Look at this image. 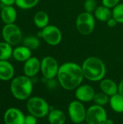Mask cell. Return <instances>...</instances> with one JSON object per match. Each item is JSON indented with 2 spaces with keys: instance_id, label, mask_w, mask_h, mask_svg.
Instances as JSON below:
<instances>
[{
  "instance_id": "obj_21",
  "label": "cell",
  "mask_w": 123,
  "mask_h": 124,
  "mask_svg": "<svg viewBox=\"0 0 123 124\" xmlns=\"http://www.w3.org/2000/svg\"><path fill=\"white\" fill-rule=\"evenodd\" d=\"M109 105L111 109L117 113H123V96L120 93L110 97Z\"/></svg>"
},
{
  "instance_id": "obj_5",
  "label": "cell",
  "mask_w": 123,
  "mask_h": 124,
  "mask_svg": "<svg viewBox=\"0 0 123 124\" xmlns=\"http://www.w3.org/2000/svg\"><path fill=\"white\" fill-rule=\"evenodd\" d=\"M75 27L78 33L83 36L91 34L96 27V18L94 14L85 11L80 12L76 17Z\"/></svg>"
},
{
  "instance_id": "obj_6",
  "label": "cell",
  "mask_w": 123,
  "mask_h": 124,
  "mask_svg": "<svg viewBox=\"0 0 123 124\" xmlns=\"http://www.w3.org/2000/svg\"><path fill=\"white\" fill-rule=\"evenodd\" d=\"M38 37L41 38L48 45L55 46L59 45L62 40V33L56 25H48L38 33Z\"/></svg>"
},
{
  "instance_id": "obj_25",
  "label": "cell",
  "mask_w": 123,
  "mask_h": 124,
  "mask_svg": "<svg viewBox=\"0 0 123 124\" xmlns=\"http://www.w3.org/2000/svg\"><path fill=\"white\" fill-rule=\"evenodd\" d=\"M40 0H15L17 7L22 9H30L35 7Z\"/></svg>"
},
{
  "instance_id": "obj_12",
  "label": "cell",
  "mask_w": 123,
  "mask_h": 124,
  "mask_svg": "<svg viewBox=\"0 0 123 124\" xmlns=\"http://www.w3.org/2000/svg\"><path fill=\"white\" fill-rule=\"evenodd\" d=\"M25 115L18 108H10L4 114L5 124H25Z\"/></svg>"
},
{
  "instance_id": "obj_26",
  "label": "cell",
  "mask_w": 123,
  "mask_h": 124,
  "mask_svg": "<svg viewBox=\"0 0 123 124\" xmlns=\"http://www.w3.org/2000/svg\"><path fill=\"white\" fill-rule=\"evenodd\" d=\"M112 17H114L117 23L123 24V3H120L112 9Z\"/></svg>"
},
{
  "instance_id": "obj_29",
  "label": "cell",
  "mask_w": 123,
  "mask_h": 124,
  "mask_svg": "<svg viewBox=\"0 0 123 124\" xmlns=\"http://www.w3.org/2000/svg\"><path fill=\"white\" fill-rule=\"evenodd\" d=\"M120 0H101V4L112 9L117 4H119Z\"/></svg>"
},
{
  "instance_id": "obj_20",
  "label": "cell",
  "mask_w": 123,
  "mask_h": 124,
  "mask_svg": "<svg viewBox=\"0 0 123 124\" xmlns=\"http://www.w3.org/2000/svg\"><path fill=\"white\" fill-rule=\"evenodd\" d=\"M33 23L39 29H43L49 25V16L45 11H38L33 16Z\"/></svg>"
},
{
  "instance_id": "obj_33",
  "label": "cell",
  "mask_w": 123,
  "mask_h": 124,
  "mask_svg": "<svg viewBox=\"0 0 123 124\" xmlns=\"http://www.w3.org/2000/svg\"><path fill=\"white\" fill-rule=\"evenodd\" d=\"M118 93L123 96V78L118 84Z\"/></svg>"
},
{
  "instance_id": "obj_22",
  "label": "cell",
  "mask_w": 123,
  "mask_h": 124,
  "mask_svg": "<svg viewBox=\"0 0 123 124\" xmlns=\"http://www.w3.org/2000/svg\"><path fill=\"white\" fill-rule=\"evenodd\" d=\"M12 46L6 41L0 42V60H8L12 57Z\"/></svg>"
},
{
  "instance_id": "obj_23",
  "label": "cell",
  "mask_w": 123,
  "mask_h": 124,
  "mask_svg": "<svg viewBox=\"0 0 123 124\" xmlns=\"http://www.w3.org/2000/svg\"><path fill=\"white\" fill-rule=\"evenodd\" d=\"M22 44L24 46H27L31 50L37 49L40 46V39L38 36H28L22 40Z\"/></svg>"
},
{
  "instance_id": "obj_10",
  "label": "cell",
  "mask_w": 123,
  "mask_h": 124,
  "mask_svg": "<svg viewBox=\"0 0 123 124\" xmlns=\"http://www.w3.org/2000/svg\"><path fill=\"white\" fill-rule=\"evenodd\" d=\"M59 65L57 60L52 56H46L41 60V73L46 79L57 78Z\"/></svg>"
},
{
  "instance_id": "obj_30",
  "label": "cell",
  "mask_w": 123,
  "mask_h": 124,
  "mask_svg": "<svg viewBox=\"0 0 123 124\" xmlns=\"http://www.w3.org/2000/svg\"><path fill=\"white\" fill-rule=\"evenodd\" d=\"M37 123L38 118L31 114L26 116L25 118V124H37Z\"/></svg>"
},
{
  "instance_id": "obj_32",
  "label": "cell",
  "mask_w": 123,
  "mask_h": 124,
  "mask_svg": "<svg viewBox=\"0 0 123 124\" xmlns=\"http://www.w3.org/2000/svg\"><path fill=\"white\" fill-rule=\"evenodd\" d=\"M0 2L4 6H12L15 4V0H0Z\"/></svg>"
},
{
  "instance_id": "obj_14",
  "label": "cell",
  "mask_w": 123,
  "mask_h": 124,
  "mask_svg": "<svg viewBox=\"0 0 123 124\" xmlns=\"http://www.w3.org/2000/svg\"><path fill=\"white\" fill-rule=\"evenodd\" d=\"M101 92H104L109 97H112L118 93V84L111 78H103L99 81Z\"/></svg>"
},
{
  "instance_id": "obj_34",
  "label": "cell",
  "mask_w": 123,
  "mask_h": 124,
  "mask_svg": "<svg viewBox=\"0 0 123 124\" xmlns=\"http://www.w3.org/2000/svg\"><path fill=\"white\" fill-rule=\"evenodd\" d=\"M105 124H114V121H113L112 119L108 118V119L107 120V121H106Z\"/></svg>"
},
{
  "instance_id": "obj_2",
  "label": "cell",
  "mask_w": 123,
  "mask_h": 124,
  "mask_svg": "<svg viewBox=\"0 0 123 124\" xmlns=\"http://www.w3.org/2000/svg\"><path fill=\"white\" fill-rule=\"evenodd\" d=\"M81 67L84 78L91 82H99L105 78L107 73L106 65L98 57H88L83 62Z\"/></svg>"
},
{
  "instance_id": "obj_1",
  "label": "cell",
  "mask_w": 123,
  "mask_h": 124,
  "mask_svg": "<svg viewBox=\"0 0 123 124\" xmlns=\"http://www.w3.org/2000/svg\"><path fill=\"white\" fill-rule=\"evenodd\" d=\"M84 78L80 65L75 62H65L59 65L57 79L63 89L75 90L83 84Z\"/></svg>"
},
{
  "instance_id": "obj_9",
  "label": "cell",
  "mask_w": 123,
  "mask_h": 124,
  "mask_svg": "<svg viewBox=\"0 0 123 124\" xmlns=\"http://www.w3.org/2000/svg\"><path fill=\"white\" fill-rule=\"evenodd\" d=\"M108 119L104 107L94 104L87 108L86 122L88 124H105Z\"/></svg>"
},
{
  "instance_id": "obj_28",
  "label": "cell",
  "mask_w": 123,
  "mask_h": 124,
  "mask_svg": "<svg viewBox=\"0 0 123 124\" xmlns=\"http://www.w3.org/2000/svg\"><path fill=\"white\" fill-rule=\"evenodd\" d=\"M42 78H43V82L45 84L46 88L48 89H49V90H54L59 85L57 79H55V78L46 79V78H45L43 77Z\"/></svg>"
},
{
  "instance_id": "obj_11",
  "label": "cell",
  "mask_w": 123,
  "mask_h": 124,
  "mask_svg": "<svg viewBox=\"0 0 123 124\" xmlns=\"http://www.w3.org/2000/svg\"><path fill=\"white\" fill-rule=\"evenodd\" d=\"M96 93L94 88L88 84H82L75 89V99L83 103L92 102Z\"/></svg>"
},
{
  "instance_id": "obj_19",
  "label": "cell",
  "mask_w": 123,
  "mask_h": 124,
  "mask_svg": "<svg viewBox=\"0 0 123 124\" xmlns=\"http://www.w3.org/2000/svg\"><path fill=\"white\" fill-rule=\"evenodd\" d=\"M93 14L96 20L101 21V22L107 23L112 17V9L102 4L98 6Z\"/></svg>"
},
{
  "instance_id": "obj_35",
  "label": "cell",
  "mask_w": 123,
  "mask_h": 124,
  "mask_svg": "<svg viewBox=\"0 0 123 124\" xmlns=\"http://www.w3.org/2000/svg\"><path fill=\"white\" fill-rule=\"evenodd\" d=\"M88 124L86 121H84V122H83V123H80V124Z\"/></svg>"
},
{
  "instance_id": "obj_27",
  "label": "cell",
  "mask_w": 123,
  "mask_h": 124,
  "mask_svg": "<svg viewBox=\"0 0 123 124\" xmlns=\"http://www.w3.org/2000/svg\"><path fill=\"white\" fill-rule=\"evenodd\" d=\"M96 0H85L83 3V9L85 12L89 13H94L98 7Z\"/></svg>"
},
{
  "instance_id": "obj_18",
  "label": "cell",
  "mask_w": 123,
  "mask_h": 124,
  "mask_svg": "<svg viewBox=\"0 0 123 124\" xmlns=\"http://www.w3.org/2000/svg\"><path fill=\"white\" fill-rule=\"evenodd\" d=\"M31 51V49L24 45L18 46L13 49L12 57L17 62H25L26 60H28L30 57H32Z\"/></svg>"
},
{
  "instance_id": "obj_3",
  "label": "cell",
  "mask_w": 123,
  "mask_h": 124,
  "mask_svg": "<svg viewBox=\"0 0 123 124\" xmlns=\"http://www.w3.org/2000/svg\"><path fill=\"white\" fill-rule=\"evenodd\" d=\"M33 90L32 78L23 75L18 76L12 79L10 91L12 96L18 100H28Z\"/></svg>"
},
{
  "instance_id": "obj_31",
  "label": "cell",
  "mask_w": 123,
  "mask_h": 124,
  "mask_svg": "<svg viewBox=\"0 0 123 124\" xmlns=\"http://www.w3.org/2000/svg\"><path fill=\"white\" fill-rule=\"evenodd\" d=\"M117 22L116 20H115L114 17H112L107 22V26L109 27V28H115V27L117 25Z\"/></svg>"
},
{
  "instance_id": "obj_36",
  "label": "cell",
  "mask_w": 123,
  "mask_h": 124,
  "mask_svg": "<svg viewBox=\"0 0 123 124\" xmlns=\"http://www.w3.org/2000/svg\"></svg>"
},
{
  "instance_id": "obj_7",
  "label": "cell",
  "mask_w": 123,
  "mask_h": 124,
  "mask_svg": "<svg viewBox=\"0 0 123 124\" xmlns=\"http://www.w3.org/2000/svg\"><path fill=\"white\" fill-rule=\"evenodd\" d=\"M87 109L84 103L75 100L71 101L67 107V115L74 124L83 123L86 121Z\"/></svg>"
},
{
  "instance_id": "obj_17",
  "label": "cell",
  "mask_w": 123,
  "mask_h": 124,
  "mask_svg": "<svg viewBox=\"0 0 123 124\" xmlns=\"http://www.w3.org/2000/svg\"><path fill=\"white\" fill-rule=\"evenodd\" d=\"M52 108V107H51ZM47 116V119L49 124H65L67 116L65 113L59 109L51 108Z\"/></svg>"
},
{
  "instance_id": "obj_15",
  "label": "cell",
  "mask_w": 123,
  "mask_h": 124,
  "mask_svg": "<svg viewBox=\"0 0 123 124\" xmlns=\"http://www.w3.org/2000/svg\"><path fill=\"white\" fill-rule=\"evenodd\" d=\"M14 76V68L8 60H0V80L7 81Z\"/></svg>"
},
{
  "instance_id": "obj_8",
  "label": "cell",
  "mask_w": 123,
  "mask_h": 124,
  "mask_svg": "<svg viewBox=\"0 0 123 124\" xmlns=\"http://www.w3.org/2000/svg\"><path fill=\"white\" fill-rule=\"evenodd\" d=\"M1 36L4 41L12 46L18 45L22 41V31L14 23L5 24L1 30Z\"/></svg>"
},
{
  "instance_id": "obj_24",
  "label": "cell",
  "mask_w": 123,
  "mask_h": 124,
  "mask_svg": "<svg viewBox=\"0 0 123 124\" xmlns=\"http://www.w3.org/2000/svg\"><path fill=\"white\" fill-rule=\"evenodd\" d=\"M109 98H110V97H109L108 95H107L106 94H104L102 92H96L94 96L93 102H94V104H96L97 105L104 107L109 104Z\"/></svg>"
},
{
  "instance_id": "obj_16",
  "label": "cell",
  "mask_w": 123,
  "mask_h": 124,
  "mask_svg": "<svg viewBox=\"0 0 123 124\" xmlns=\"http://www.w3.org/2000/svg\"><path fill=\"white\" fill-rule=\"evenodd\" d=\"M17 11L13 6H4L1 10V19L4 24L14 23L17 19Z\"/></svg>"
},
{
  "instance_id": "obj_13",
  "label": "cell",
  "mask_w": 123,
  "mask_h": 124,
  "mask_svg": "<svg viewBox=\"0 0 123 124\" xmlns=\"http://www.w3.org/2000/svg\"><path fill=\"white\" fill-rule=\"evenodd\" d=\"M24 75L32 78L41 72V60L36 57H31L24 62Z\"/></svg>"
},
{
  "instance_id": "obj_4",
  "label": "cell",
  "mask_w": 123,
  "mask_h": 124,
  "mask_svg": "<svg viewBox=\"0 0 123 124\" xmlns=\"http://www.w3.org/2000/svg\"><path fill=\"white\" fill-rule=\"evenodd\" d=\"M26 108L29 114L36 116L37 118H43L47 117L51 107L43 98L35 96L30 97L27 100Z\"/></svg>"
}]
</instances>
